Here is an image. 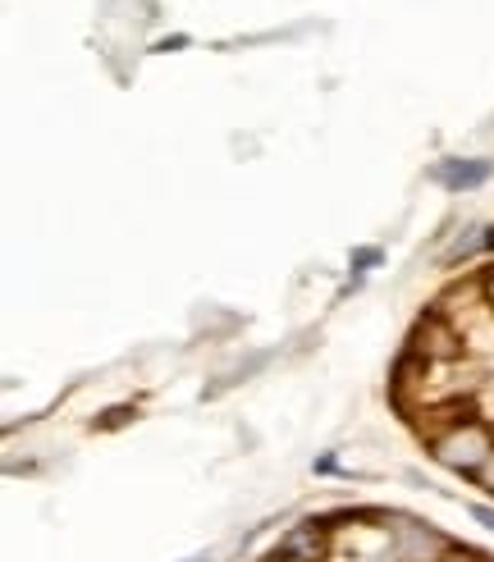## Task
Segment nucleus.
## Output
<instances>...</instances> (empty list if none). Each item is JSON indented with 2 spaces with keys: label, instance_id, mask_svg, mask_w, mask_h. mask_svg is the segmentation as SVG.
Returning <instances> with one entry per match:
<instances>
[{
  "label": "nucleus",
  "instance_id": "423d86ee",
  "mask_svg": "<svg viewBox=\"0 0 494 562\" xmlns=\"http://www.w3.org/2000/svg\"><path fill=\"white\" fill-rule=\"evenodd\" d=\"M133 416H137V407H110V412L97 420V430H120V426H128Z\"/></svg>",
  "mask_w": 494,
  "mask_h": 562
},
{
  "label": "nucleus",
  "instance_id": "7ed1b4c3",
  "mask_svg": "<svg viewBox=\"0 0 494 562\" xmlns=\"http://www.w3.org/2000/svg\"><path fill=\"white\" fill-rule=\"evenodd\" d=\"M490 175H494V165H490L485 156H472V160H439L435 170H430V179H435L439 188H449V192H476L481 183H490Z\"/></svg>",
  "mask_w": 494,
  "mask_h": 562
},
{
  "label": "nucleus",
  "instance_id": "20e7f679",
  "mask_svg": "<svg viewBox=\"0 0 494 562\" xmlns=\"http://www.w3.org/2000/svg\"><path fill=\"white\" fill-rule=\"evenodd\" d=\"M280 562H321L325 558V526L321 521H307V526H293L289 536L274 549Z\"/></svg>",
  "mask_w": 494,
  "mask_h": 562
},
{
  "label": "nucleus",
  "instance_id": "9b49d317",
  "mask_svg": "<svg viewBox=\"0 0 494 562\" xmlns=\"http://www.w3.org/2000/svg\"><path fill=\"white\" fill-rule=\"evenodd\" d=\"M485 251H494V229H485Z\"/></svg>",
  "mask_w": 494,
  "mask_h": 562
},
{
  "label": "nucleus",
  "instance_id": "f03ea898",
  "mask_svg": "<svg viewBox=\"0 0 494 562\" xmlns=\"http://www.w3.org/2000/svg\"><path fill=\"white\" fill-rule=\"evenodd\" d=\"M390 549H394V562H445L453 544L439 536L435 526H426V521H417V517H394V540H390Z\"/></svg>",
  "mask_w": 494,
  "mask_h": 562
},
{
  "label": "nucleus",
  "instance_id": "f8f14e48",
  "mask_svg": "<svg viewBox=\"0 0 494 562\" xmlns=\"http://www.w3.org/2000/svg\"><path fill=\"white\" fill-rule=\"evenodd\" d=\"M192 562H211V558H192Z\"/></svg>",
  "mask_w": 494,
  "mask_h": 562
},
{
  "label": "nucleus",
  "instance_id": "f257e3e1",
  "mask_svg": "<svg viewBox=\"0 0 494 562\" xmlns=\"http://www.w3.org/2000/svg\"><path fill=\"white\" fill-rule=\"evenodd\" d=\"M430 453L439 467H449L458 475H481L494 462V435L481 426V420H462L449 435H439L430 443Z\"/></svg>",
  "mask_w": 494,
  "mask_h": 562
},
{
  "label": "nucleus",
  "instance_id": "39448f33",
  "mask_svg": "<svg viewBox=\"0 0 494 562\" xmlns=\"http://www.w3.org/2000/svg\"><path fill=\"white\" fill-rule=\"evenodd\" d=\"M481 247H485V234L476 229V224H467V229H462V238H458V243L445 251V261H449V266H458L462 257H472V251H481Z\"/></svg>",
  "mask_w": 494,
  "mask_h": 562
},
{
  "label": "nucleus",
  "instance_id": "1a4fd4ad",
  "mask_svg": "<svg viewBox=\"0 0 494 562\" xmlns=\"http://www.w3.org/2000/svg\"><path fill=\"white\" fill-rule=\"evenodd\" d=\"M183 46H188V37H183V33H179V37H165V42H156V50H160V55H170V50H183Z\"/></svg>",
  "mask_w": 494,
  "mask_h": 562
},
{
  "label": "nucleus",
  "instance_id": "0eeeda50",
  "mask_svg": "<svg viewBox=\"0 0 494 562\" xmlns=\"http://www.w3.org/2000/svg\"><path fill=\"white\" fill-rule=\"evenodd\" d=\"M371 266H380V247H357V251H352V270H357V279H362Z\"/></svg>",
  "mask_w": 494,
  "mask_h": 562
},
{
  "label": "nucleus",
  "instance_id": "6e6552de",
  "mask_svg": "<svg viewBox=\"0 0 494 562\" xmlns=\"http://www.w3.org/2000/svg\"><path fill=\"white\" fill-rule=\"evenodd\" d=\"M472 521H481L485 530H494V503H472Z\"/></svg>",
  "mask_w": 494,
  "mask_h": 562
},
{
  "label": "nucleus",
  "instance_id": "9d476101",
  "mask_svg": "<svg viewBox=\"0 0 494 562\" xmlns=\"http://www.w3.org/2000/svg\"><path fill=\"white\" fill-rule=\"evenodd\" d=\"M481 481H485V485H490V490H494V462H490V467H485V471H481Z\"/></svg>",
  "mask_w": 494,
  "mask_h": 562
}]
</instances>
